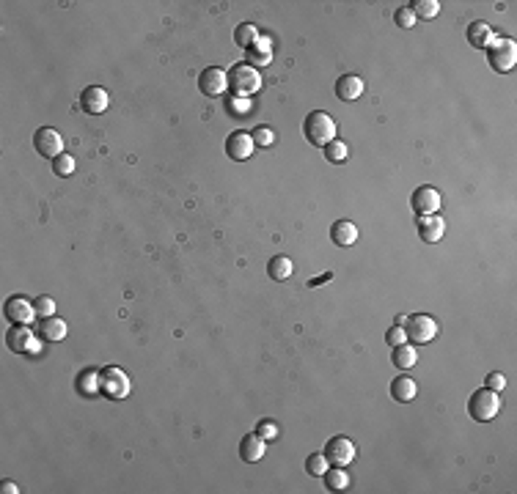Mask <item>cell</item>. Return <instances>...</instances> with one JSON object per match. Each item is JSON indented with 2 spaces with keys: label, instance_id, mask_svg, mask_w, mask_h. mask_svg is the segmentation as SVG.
<instances>
[{
  "label": "cell",
  "instance_id": "6da1fadb",
  "mask_svg": "<svg viewBox=\"0 0 517 494\" xmlns=\"http://www.w3.org/2000/svg\"><path fill=\"white\" fill-rule=\"evenodd\" d=\"M303 138L316 148H325L331 140H336V121L331 119V113H325V110L309 113L303 121Z\"/></svg>",
  "mask_w": 517,
  "mask_h": 494
},
{
  "label": "cell",
  "instance_id": "7a4b0ae2",
  "mask_svg": "<svg viewBox=\"0 0 517 494\" xmlns=\"http://www.w3.org/2000/svg\"><path fill=\"white\" fill-rule=\"evenodd\" d=\"M229 88H232L234 97L251 99L261 88V72L248 66V64H237V66L229 69Z\"/></svg>",
  "mask_w": 517,
  "mask_h": 494
},
{
  "label": "cell",
  "instance_id": "3957f363",
  "mask_svg": "<svg viewBox=\"0 0 517 494\" xmlns=\"http://www.w3.org/2000/svg\"><path fill=\"white\" fill-rule=\"evenodd\" d=\"M487 64H490L492 72L498 74H506L515 69L517 64V44L512 39H506V36H495L490 42V47H487Z\"/></svg>",
  "mask_w": 517,
  "mask_h": 494
},
{
  "label": "cell",
  "instance_id": "277c9868",
  "mask_svg": "<svg viewBox=\"0 0 517 494\" xmlns=\"http://www.w3.org/2000/svg\"><path fill=\"white\" fill-rule=\"evenodd\" d=\"M100 390H102V395L105 398H110V401L127 398L129 390H132V382H129L127 370H121L119 366L100 368Z\"/></svg>",
  "mask_w": 517,
  "mask_h": 494
},
{
  "label": "cell",
  "instance_id": "5b68a950",
  "mask_svg": "<svg viewBox=\"0 0 517 494\" xmlns=\"http://www.w3.org/2000/svg\"><path fill=\"white\" fill-rule=\"evenodd\" d=\"M498 412H501V395L487 390V387L476 390L470 395V401H468V415L476 423H490Z\"/></svg>",
  "mask_w": 517,
  "mask_h": 494
},
{
  "label": "cell",
  "instance_id": "8992f818",
  "mask_svg": "<svg viewBox=\"0 0 517 494\" xmlns=\"http://www.w3.org/2000/svg\"><path fill=\"white\" fill-rule=\"evenodd\" d=\"M438 321L429 319L427 313H413L405 321V335H408V344H429L438 338Z\"/></svg>",
  "mask_w": 517,
  "mask_h": 494
},
{
  "label": "cell",
  "instance_id": "52a82bcc",
  "mask_svg": "<svg viewBox=\"0 0 517 494\" xmlns=\"http://www.w3.org/2000/svg\"><path fill=\"white\" fill-rule=\"evenodd\" d=\"M6 344H8L11 351H17V354H36L42 349L39 335L33 330H28V324H14L11 332L6 335Z\"/></svg>",
  "mask_w": 517,
  "mask_h": 494
},
{
  "label": "cell",
  "instance_id": "ba28073f",
  "mask_svg": "<svg viewBox=\"0 0 517 494\" xmlns=\"http://www.w3.org/2000/svg\"><path fill=\"white\" fill-rule=\"evenodd\" d=\"M325 456H328V462H331V467H347V464H352L355 462V442L350 440V437H333L331 442L325 445V450H322Z\"/></svg>",
  "mask_w": 517,
  "mask_h": 494
},
{
  "label": "cell",
  "instance_id": "9c48e42d",
  "mask_svg": "<svg viewBox=\"0 0 517 494\" xmlns=\"http://www.w3.org/2000/svg\"><path fill=\"white\" fill-rule=\"evenodd\" d=\"M226 88H229V72H223V69H218V66H209V69H204L201 77H198V91L209 99L223 97Z\"/></svg>",
  "mask_w": 517,
  "mask_h": 494
},
{
  "label": "cell",
  "instance_id": "30bf717a",
  "mask_svg": "<svg viewBox=\"0 0 517 494\" xmlns=\"http://www.w3.org/2000/svg\"><path fill=\"white\" fill-rule=\"evenodd\" d=\"M6 319L11 321V324H30V321L36 319V305L23 294H14L6 299Z\"/></svg>",
  "mask_w": 517,
  "mask_h": 494
},
{
  "label": "cell",
  "instance_id": "8fae6325",
  "mask_svg": "<svg viewBox=\"0 0 517 494\" xmlns=\"http://www.w3.org/2000/svg\"><path fill=\"white\" fill-rule=\"evenodd\" d=\"M33 146H36V151H39L42 157L55 159V157L64 154V138H61V132H55L50 126H42V129L33 135Z\"/></svg>",
  "mask_w": 517,
  "mask_h": 494
},
{
  "label": "cell",
  "instance_id": "7c38bea8",
  "mask_svg": "<svg viewBox=\"0 0 517 494\" xmlns=\"http://www.w3.org/2000/svg\"><path fill=\"white\" fill-rule=\"evenodd\" d=\"M410 206L418 217L424 215H438V209L443 206V198L435 187H418L413 195H410Z\"/></svg>",
  "mask_w": 517,
  "mask_h": 494
},
{
  "label": "cell",
  "instance_id": "4fadbf2b",
  "mask_svg": "<svg viewBox=\"0 0 517 494\" xmlns=\"http://www.w3.org/2000/svg\"><path fill=\"white\" fill-rule=\"evenodd\" d=\"M254 148H256V143H254L251 132H232L226 138V154H229V159H234V162L248 159L254 154Z\"/></svg>",
  "mask_w": 517,
  "mask_h": 494
},
{
  "label": "cell",
  "instance_id": "5bb4252c",
  "mask_svg": "<svg viewBox=\"0 0 517 494\" xmlns=\"http://www.w3.org/2000/svg\"><path fill=\"white\" fill-rule=\"evenodd\" d=\"M107 104H110V94L100 88V85H88L85 91H83V97H80V107H83V113H88V116H100L107 110Z\"/></svg>",
  "mask_w": 517,
  "mask_h": 494
},
{
  "label": "cell",
  "instance_id": "9a60e30c",
  "mask_svg": "<svg viewBox=\"0 0 517 494\" xmlns=\"http://www.w3.org/2000/svg\"><path fill=\"white\" fill-rule=\"evenodd\" d=\"M415 225H418V236H421L427 245L440 242L443 234H446V222H443V217H438V215H424V217H418Z\"/></svg>",
  "mask_w": 517,
  "mask_h": 494
},
{
  "label": "cell",
  "instance_id": "2e32d148",
  "mask_svg": "<svg viewBox=\"0 0 517 494\" xmlns=\"http://www.w3.org/2000/svg\"><path fill=\"white\" fill-rule=\"evenodd\" d=\"M264 453H267V440H264V437H258L256 431L242 437V442H239V456H242V462L256 464Z\"/></svg>",
  "mask_w": 517,
  "mask_h": 494
},
{
  "label": "cell",
  "instance_id": "e0dca14e",
  "mask_svg": "<svg viewBox=\"0 0 517 494\" xmlns=\"http://www.w3.org/2000/svg\"><path fill=\"white\" fill-rule=\"evenodd\" d=\"M270 61H273L270 39H267V36H258L256 44L245 49V64H248V66H254V69H261V66H270Z\"/></svg>",
  "mask_w": 517,
  "mask_h": 494
},
{
  "label": "cell",
  "instance_id": "ac0fdd59",
  "mask_svg": "<svg viewBox=\"0 0 517 494\" xmlns=\"http://www.w3.org/2000/svg\"><path fill=\"white\" fill-rule=\"evenodd\" d=\"M331 239L336 247H352L358 242V225L352 220H338L331 225Z\"/></svg>",
  "mask_w": 517,
  "mask_h": 494
},
{
  "label": "cell",
  "instance_id": "d6986e66",
  "mask_svg": "<svg viewBox=\"0 0 517 494\" xmlns=\"http://www.w3.org/2000/svg\"><path fill=\"white\" fill-rule=\"evenodd\" d=\"M363 94V80L358 74H341L336 80V97L341 102H355Z\"/></svg>",
  "mask_w": 517,
  "mask_h": 494
},
{
  "label": "cell",
  "instance_id": "ffe728a7",
  "mask_svg": "<svg viewBox=\"0 0 517 494\" xmlns=\"http://www.w3.org/2000/svg\"><path fill=\"white\" fill-rule=\"evenodd\" d=\"M36 335L44 338V341H64L66 338V321L58 319V316H50V319H39L36 324Z\"/></svg>",
  "mask_w": 517,
  "mask_h": 494
},
{
  "label": "cell",
  "instance_id": "44dd1931",
  "mask_svg": "<svg viewBox=\"0 0 517 494\" xmlns=\"http://www.w3.org/2000/svg\"><path fill=\"white\" fill-rule=\"evenodd\" d=\"M495 39V30L487 23H470L468 25V44L473 49H487Z\"/></svg>",
  "mask_w": 517,
  "mask_h": 494
},
{
  "label": "cell",
  "instance_id": "7402d4cb",
  "mask_svg": "<svg viewBox=\"0 0 517 494\" xmlns=\"http://www.w3.org/2000/svg\"><path fill=\"white\" fill-rule=\"evenodd\" d=\"M415 395H418V385H415L410 376H396L391 382V398L399 401V404H410Z\"/></svg>",
  "mask_w": 517,
  "mask_h": 494
},
{
  "label": "cell",
  "instance_id": "603a6c76",
  "mask_svg": "<svg viewBox=\"0 0 517 494\" xmlns=\"http://www.w3.org/2000/svg\"><path fill=\"white\" fill-rule=\"evenodd\" d=\"M78 393L85 395V398H94V395H100L102 390H100V370L97 368H85L83 373L78 376Z\"/></svg>",
  "mask_w": 517,
  "mask_h": 494
},
{
  "label": "cell",
  "instance_id": "cb8c5ba5",
  "mask_svg": "<svg viewBox=\"0 0 517 494\" xmlns=\"http://www.w3.org/2000/svg\"><path fill=\"white\" fill-rule=\"evenodd\" d=\"M267 272H270V277L273 280H289L292 277V272H295V264H292V258L289 255H273L270 258V264H267Z\"/></svg>",
  "mask_w": 517,
  "mask_h": 494
},
{
  "label": "cell",
  "instance_id": "d4e9b609",
  "mask_svg": "<svg viewBox=\"0 0 517 494\" xmlns=\"http://www.w3.org/2000/svg\"><path fill=\"white\" fill-rule=\"evenodd\" d=\"M322 478H325V486L331 492H347L350 489V475H347L344 467H328V472Z\"/></svg>",
  "mask_w": 517,
  "mask_h": 494
},
{
  "label": "cell",
  "instance_id": "484cf974",
  "mask_svg": "<svg viewBox=\"0 0 517 494\" xmlns=\"http://www.w3.org/2000/svg\"><path fill=\"white\" fill-rule=\"evenodd\" d=\"M258 28L254 23H242V25H237V30H234V42L239 44L242 49H248V47H254L258 42Z\"/></svg>",
  "mask_w": 517,
  "mask_h": 494
},
{
  "label": "cell",
  "instance_id": "4316f807",
  "mask_svg": "<svg viewBox=\"0 0 517 494\" xmlns=\"http://www.w3.org/2000/svg\"><path fill=\"white\" fill-rule=\"evenodd\" d=\"M393 366L402 370L413 368L415 363H418V354H415V349L410 344H402V346H393Z\"/></svg>",
  "mask_w": 517,
  "mask_h": 494
},
{
  "label": "cell",
  "instance_id": "83f0119b",
  "mask_svg": "<svg viewBox=\"0 0 517 494\" xmlns=\"http://www.w3.org/2000/svg\"><path fill=\"white\" fill-rule=\"evenodd\" d=\"M410 8H413L415 20L421 17V20H435L440 14V3L438 0H413L410 3Z\"/></svg>",
  "mask_w": 517,
  "mask_h": 494
},
{
  "label": "cell",
  "instance_id": "f1b7e54d",
  "mask_svg": "<svg viewBox=\"0 0 517 494\" xmlns=\"http://www.w3.org/2000/svg\"><path fill=\"white\" fill-rule=\"evenodd\" d=\"M322 151H325V159H331L333 165H341V162H347V157H350V151H347V143H341V140H331V143L322 148Z\"/></svg>",
  "mask_w": 517,
  "mask_h": 494
},
{
  "label": "cell",
  "instance_id": "f546056e",
  "mask_svg": "<svg viewBox=\"0 0 517 494\" xmlns=\"http://www.w3.org/2000/svg\"><path fill=\"white\" fill-rule=\"evenodd\" d=\"M328 467H331V462H328L325 453H311L309 459H306V469H309V475H314V478H322L328 472Z\"/></svg>",
  "mask_w": 517,
  "mask_h": 494
},
{
  "label": "cell",
  "instance_id": "4dcf8cb0",
  "mask_svg": "<svg viewBox=\"0 0 517 494\" xmlns=\"http://www.w3.org/2000/svg\"><path fill=\"white\" fill-rule=\"evenodd\" d=\"M52 173H55V176H72V173H75V157L66 154V151H64L61 157H55V159H52Z\"/></svg>",
  "mask_w": 517,
  "mask_h": 494
},
{
  "label": "cell",
  "instance_id": "1f68e13d",
  "mask_svg": "<svg viewBox=\"0 0 517 494\" xmlns=\"http://www.w3.org/2000/svg\"><path fill=\"white\" fill-rule=\"evenodd\" d=\"M251 138H254V143L261 148H270L275 143V132H273L270 126H256V129L251 132Z\"/></svg>",
  "mask_w": 517,
  "mask_h": 494
},
{
  "label": "cell",
  "instance_id": "d6a6232c",
  "mask_svg": "<svg viewBox=\"0 0 517 494\" xmlns=\"http://www.w3.org/2000/svg\"><path fill=\"white\" fill-rule=\"evenodd\" d=\"M33 305H36V316L39 319H50L52 313H55V299L52 296H36Z\"/></svg>",
  "mask_w": 517,
  "mask_h": 494
},
{
  "label": "cell",
  "instance_id": "836d02e7",
  "mask_svg": "<svg viewBox=\"0 0 517 494\" xmlns=\"http://www.w3.org/2000/svg\"><path fill=\"white\" fill-rule=\"evenodd\" d=\"M393 23L399 25V28H415V14L410 6H402V8H396V14H393Z\"/></svg>",
  "mask_w": 517,
  "mask_h": 494
},
{
  "label": "cell",
  "instance_id": "e575fe53",
  "mask_svg": "<svg viewBox=\"0 0 517 494\" xmlns=\"http://www.w3.org/2000/svg\"><path fill=\"white\" fill-rule=\"evenodd\" d=\"M226 107H229V113H232V116H239V119H245V113L251 110V99L232 97L229 102H226Z\"/></svg>",
  "mask_w": 517,
  "mask_h": 494
},
{
  "label": "cell",
  "instance_id": "d590c367",
  "mask_svg": "<svg viewBox=\"0 0 517 494\" xmlns=\"http://www.w3.org/2000/svg\"><path fill=\"white\" fill-rule=\"evenodd\" d=\"M386 344L388 346H402V344H408V335H405V327H391L388 330V335H386Z\"/></svg>",
  "mask_w": 517,
  "mask_h": 494
},
{
  "label": "cell",
  "instance_id": "8d00e7d4",
  "mask_svg": "<svg viewBox=\"0 0 517 494\" xmlns=\"http://www.w3.org/2000/svg\"><path fill=\"white\" fill-rule=\"evenodd\" d=\"M256 434L258 437H264V440H275V437H278V426H275L273 420H261V423H258V428H256Z\"/></svg>",
  "mask_w": 517,
  "mask_h": 494
},
{
  "label": "cell",
  "instance_id": "74e56055",
  "mask_svg": "<svg viewBox=\"0 0 517 494\" xmlns=\"http://www.w3.org/2000/svg\"><path fill=\"white\" fill-rule=\"evenodd\" d=\"M504 387H506V376H504V373H498V370H495V373H490V376H487V390H492V393H501Z\"/></svg>",
  "mask_w": 517,
  "mask_h": 494
},
{
  "label": "cell",
  "instance_id": "f35d334b",
  "mask_svg": "<svg viewBox=\"0 0 517 494\" xmlns=\"http://www.w3.org/2000/svg\"><path fill=\"white\" fill-rule=\"evenodd\" d=\"M0 492H3V494H17V492H20V486H17L14 481H3V483H0Z\"/></svg>",
  "mask_w": 517,
  "mask_h": 494
},
{
  "label": "cell",
  "instance_id": "ab89813d",
  "mask_svg": "<svg viewBox=\"0 0 517 494\" xmlns=\"http://www.w3.org/2000/svg\"><path fill=\"white\" fill-rule=\"evenodd\" d=\"M331 277H333V275H331V272H325V275L314 277V280H311V286H316V283H325V280H331Z\"/></svg>",
  "mask_w": 517,
  "mask_h": 494
}]
</instances>
